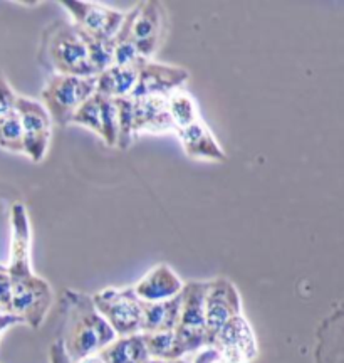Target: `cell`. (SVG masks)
<instances>
[{
	"mask_svg": "<svg viewBox=\"0 0 344 363\" xmlns=\"http://www.w3.org/2000/svg\"><path fill=\"white\" fill-rule=\"evenodd\" d=\"M62 313L64 337L61 342L72 363L99 353L116 338V333L99 315L89 294L66 289L62 293Z\"/></svg>",
	"mask_w": 344,
	"mask_h": 363,
	"instance_id": "cell-1",
	"label": "cell"
},
{
	"mask_svg": "<svg viewBox=\"0 0 344 363\" xmlns=\"http://www.w3.org/2000/svg\"><path fill=\"white\" fill-rule=\"evenodd\" d=\"M38 61L51 74L96 76L91 65L88 35L71 21H54L44 29Z\"/></svg>",
	"mask_w": 344,
	"mask_h": 363,
	"instance_id": "cell-2",
	"label": "cell"
},
{
	"mask_svg": "<svg viewBox=\"0 0 344 363\" xmlns=\"http://www.w3.org/2000/svg\"><path fill=\"white\" fill-rule=\"evenodd\" d=\"M168 29V12L165 4L156 0L139 2L125 13L120 33L116 34L115 44H131L137 52L147 61H151L160 49Z\"/></svg>",
	"mask_w": 344,
	"mask_h": 363,
	"instance_id": "cell-3",
	"label": "cell"
},
{
	"mask_svg": "<svg viewBox=\"0 0 344 363\" xmlns=\"http://www.w3.org/2000/svg\"><path fill=\"white\" fill-rule=\"evenodd\" d=\"M96 93V76H49L44 86L42 104L59 128L71 125L72 116L86 99Z\"/></svg>",
	"mask_w": 344,
	"mask_h": 363,
	"instance_id": "cell-4",
	"label": "cell"
},
{
	"mask_svg": "<svg viewBox=\"0 0 344 363\" xmlns=\"http://www.w3.org/2000/svg\"><path fill=\"white\" fill-rule=\"evenodd\" d=\"M93 303L116 337L142 333L143 301L134 294L133 286L128 288H106L94 294Z\"/></svg>",
	"mask_w": 344,
	"mask_h": 363,
	"instance_id": "cell-5",
	"label": "cell"
},
{
	"mask_svg": "<svg viewBox=\"0 0 344 363\" xmlns=\"http://www.w3.org/2000/svg\"><path fill=\"white\" fill-rule=\"evenodd\" d=\"M208 281H190L182 289V310L173 333L183 355L205 348V296Z\"/></svg>",
	"mask_w": 344,
	"mask_h": 363,
	"instance_id": "cell-6",
	"label": "cell"
},
{
	"mask_svg": "<svg viewBox=\"0 0 344 363\" xmlns=\"http://www.w3.org/2000/svg\"><path fill=\"white\" fill-rule=\"evenodd\" d=\"M11 313L19 316L22 323L38 330L46 321L52 305V288L46 279L34 274L11 279Z\"/></svg>",
	"mask_w": 344,
	"mask_h": 363,
	"instance_id": "cell-7",
	"label": "cell"
},
{
	"mask_svg": "<svg viewBox=\"0 0 344 363\" xmlns=\"http://www.w3.org/2000/svg\"><path fill=\"white\" fill-rule=\"evenodd\" d=\"M13 110L21 121L24 155L29 157L30 162L40 163L47 155L49 143L52 138L51 116L38 99L19 96V94L16 98Z\"/></svg>",
	"mask_w": 344,
	"mask_h": 363,
	"instance_id": "cell-8",
	"label": "cell"
},
{
	"mask_svg": "<svg viewBox=\"0 0 344 363\" xmlns=\"http://www.w3.org/2000/svg\"><path fill=\"white\" fill-rule=\"evenodd\" d=\"M59 4L69 12L72 24L84 34L99 40H115L125 21L123 12L98 2L61 0Z\"/></svg>",
	"mask_w": 344,
	"mask_h": 363,
	"instance_id": "cell-9",
	"label": "cell"
},
{
	"mask_svg": "<svg viewBox=\"0 0 344 363\" xmlns=\"http://www.w3.org/2000/svg\"><path fill=\"white\" fill-rule=\"evenodd\" d=\"M242 315V299L237 286L227 278L208 281L205 296V348L235 316Z\"/></svg>",
	"mask_w": 344,
	"mask_h": 363,
	"instance_id": "cell-10",
	"label": "cell"
},
{
	"mask_svg": "<svg viewBox=\"0 0 344 363\" xmlns=\"http://www.w3.org/2000/svg\"><path fill=\"white\" fill-rule=\"evenodd\" d=\"M190 79V71L180 66L163 65L156 61H147L138 69V78L130 98L161 96L168 98L175 91L182 89V86Z\"/></svg>",
	"mask_w": 344,
	"mask_h": 363,
	"instance_id": "cell-11",
	"label": "cell"
},
{
	"mask_svg": "<svg viewBox=\"0 0 344 363\" xmlns=\"http://www.w3.org/2000/svg\"><path fill=\"white\" fill-rule=\"evenodd\" d=\"M71 125H79L91 130L108 147H116L117 116L115 99L94 93L78 108Z\"/></svg>",
	"mask_w": 344,
	"mask_h": 363,
	"instance_id": "cell-12",
	"label": "cell"
},
{
	"mask_svg": "<svg viewBox=\"0 0 344 363\" xmlns=\"http://www.w3.org/2000/svg\"><path fill=\"white\" fill-rule=\"evenodd\" d=\"M11 257H8L7 271L11 279L25 278L34 274L33 261H30V220L24 203L16 202L11 208Z\"/></svg>",
	"mask_w": 344,
	"mask_h": 363,
	"instance_id": "cell-13",
	"label": "cell"
},
{
	"mask_svg": "<svg viewBox=\"0 0 344 363\" xmlns=\"http://www.w3.org/2000/svg\"><path fill=\"white\" fill-rule=\"evenodd\" d=\"M212 348L224 353V355L237 358L246 363H251L259 355L257 340L252 326L248 325L246 316L239 315L232 318L227 325L215 335L210 343Z\"/></svg>",
	"mask_w": 344,
	"mask_h": 363,
	"instance_id": "cell-14",
	"label": "cell"
},
{
	"mask_svg": "<svg viewBox=\"0 0 344 363\" xmlns=\"http://www.w3.org/2000/svg\"><path fill=\"white\" fill-rule=\"evenodd\" d=\"M134 294L144 303L165 301L182 293L183 281L168 264L151 267L137 284L133 286Z\"/></svg>",
	"mask_w": 344,
	"mask_h": 363,
	"instance_id": "cell-15",
	"label": "cell"
},
{
	"mask_svg": "<svg viewBox=\"0 0 344 363\" xmlns=\"http://www.w3.org/2000/svg\"><path fill=\"white\" fill-rule=\"evenodd\" d=\"M343 308L336 306L316 331L314 363H344Z\"/></svg>",
	"mask_w": 344,
	"mask_h": 363,
	"instance_id": "cell-16",
	"label": "cell"
},
{
	"mask_svg": "<svg viewBox=\"0 0 344 363\" xmlns=\"http://www.w3.org/2000/svg\"><path fill=\"white\" fill-rule=\"evenodd\" d=\"M178 136L180 143L187 153L188 158L192 160H207V162H225L224 148L217 142V138L208 130V126L203 123L202 118L195 123L185 126L182 130L175 131Z\"/></svg>",
	"mask_w": 344,
	"mask_h": 363,
	"instance_id": "cell-17",
	"label": "cell"
},
{
	"mask_svg": "<svg viewBox=\"0 0 344 363\" xmlns=\"http://www.w3.org/2000/svg\"><path fill=\"white\" fill-rule=\"evenodd\" d=\"M133 99V98H131ZM133 118L134 133H151L161 135L175 131L173 121L168 113L166 98L147 96L133 99Z\"/></svg>",
	"mask_w": 344,
	"mask_h": 363,
	"instance_id": "cell-18",
	"label": "cell"
},
{
	"mask_svg": "<svg viewBox=\"0 0 344 363\" xmlns=\"http://www.w3.org/2000/svg\"><path fill=\"white\" fill-rule=\"evenodd\" d=\"M180 310H182V293L175 298L165 299V301H143L142 333H161V331L175 330L178 323Z\"/></svg>",
	"mask_w": 344,
	"mask_h": 363,
	"instance_id": "cell-19",
	"label": "cell"
},
{
	"mask_svg": "<svg viewBox=\"0 0 344 363\" xmlns=\"http://www.w3.org/2000/svg\"><path fill=\"white\" fill-rule=\"evenodd\" d=\"M138 78V69L111 65L96 76V93L111 99L130 96Z\"/></svg>",
	"mask_w": 344,
	"mask_h": 363,
	"instance_id": "cell-20",
	"label": "cell"
},
{
	"mask_svg": "<svg viewBox=\"0 0 344 363\" xmlns=\"http://www.w3.org/2000/svg\"><path fill=\"white\" fill-rule=\"evenodd\" d=\"M99 357L104 363H144L149 360L142 333L116 337L99 352Z\"/></svg>",
	"mask_w": 344,
	"mask_h": 363,
	"instance_id": "cell-21",
	"label": "cell"
},
{
	"mask_svg": "<svg viewBox=\"0 0 344 363\" xmlns=\"http://www.w3.org/2000/svg\"><path fill=\"white\" fill-rule=\"evenodd\" d=\"M166 103H168V113L171 121H173L175 131L200 120V113H198L195 99L190 96L187 91H175L173 94L166 98Z\"/></svg>",
	"mask_w": 344,
	"mask_h": 363,
	"instance_id": "cell-22",
	"label": "cell"
},
{
	"mask_svg": "<svg viewBox=\"0 0 344 363\" xmlns=\"http://www.w3.org/2000/svg\"><path fill=\"white\" fill-rule=\"evenodd\" d=\"M144 347L153 360H178L185 355L176 343L173 330L161 333H142Z\"/></svg>",
	"mask_w": 344,
	"mask_h": 363,
	"instance_id": "cell-23",
	"label": "cell"
},
{
	"mask_svg": "<svg viewBox=\"0 0 344 363\" xmlns=\"http://www.w3.org/2000/svg\"><path fill=\"white\" fill-rule=\"evenodd\" d=\"M116 116H117V140L116 148L128 150L134 142V118H133V99L130 96L115 98Z\"/></svg>",
	"mask_w": 344,
	"mask_h": 363,
	"instance_id": "cell-24",
	"label": "cell"
},
{
	"mask_svg": "<svg viewBox=\"0 0 344 363\" xmlns=\"http://www.w3.org/2000/svg\"><path fill=\"white\" fill-rule=\"evenodd\" d=\"M0 148L6 150V152L22 153L24 155L21 121L16 110L0 115Z\"/></svg>",
	"mask_w": 344,
	"mask_h": 363,
	"instance_id": "cell-25",
	"label": "cell"
},
{
	"mask_svg": "<svg viewBox=\"0 0 344 363\" xmlns=\"http://www.w3.org/2000/svg\"><path fill=\"white\" fill-rule=\"evenodd\" d=\"M17 94L13 93L11 83L7 81L6 72L0 69V115L13 110Z\"/></svg>",
	"mask_w": 344,
	"mask_h": 363,
	"instance_id": "cell-26",
	"label": "cell"
},
{
	"mask_svg": "<svg viewBox=\"0 0 344 363\" xmlns=\"http://www.w3.org/2000/svg\"><path fill=\"white\" fill-rule=\"evenodd\" d=\"M11 296H12L11 274H8L7 266L0 264V311L11 313Z\"/></svg>",
	"mask_w": 344,
	"mask_h": 363,
	"instance_id": "cell-27",
	"label": "cell"
},
{
	"mask_svg": "<svg viewBox=\"0 0 344 363\" xmlns=\"http://www.w3.org/2000/svg\"><path fill=\"white\" fill-rule=\"evenodd\" d=\"M193 363H246L242 360H237V358H232V357H227L224 355V353L215 350V348L212 347H207V348H202V352L198 353L195 360Z\"/></svg>",
	"mask_w": 344,
	"mask_h": 363,
	"instance_id": "cell-28",
	"label": "cell"
},
{
	"mask_svg": "<svg viewBox=\"0 0 344 363\" xmlns=\"http://www.w3.org/2000/svg\"><path fill=\"white\" fill-rule=\"evenodd\" d=\"M49 360H51V363H72L71 358L67 357L64 347H62L61 340H57V342H54L51 345V350H49Z\"/></svg>",
	"mask_w": 344,
	"mask_h": 363,
	"instance_id": "cell-29",
	"label": "cell"
},
{
	"mask_svg": "<svg viewBox=\"0 0 344 363\" xmlns=\"http://www.w3.org/2000/svg\"><path fill=\"white\" fill-rule=\"evenodd\" d=\"M16 325H22V320L19 316L12 315V313L0 311V335H2L6 330L11 328V326H16Z\"/></svg>",
	"mask_w": 344,
	"mask_h": 363,
	"instance_id": "cell-30",
	"label": "cell"
},
{
	"mask_svg": "<svg viewBox=\"0 0 344 363\" xmlns=\"http://www.w3.org/2000/svg\"><path fill=\"white\" fill-rule=\"evenodd\" d=\"M76 363H104V362H103V358L99 357V353H94V355L81 358V360H78Z\"/></svg>",
	"mask_w": 344,
	"mask_h": 363,
	"instance_id": "cell-31",
	"label": "cell"
},
{
	"mask_svg": "<svg viewBox=\"0 0 344 363\" xmlns=\"http://www.w3.org/2000/svg\"><path fill=\"white\" fill-rule=\"evenodd\" d=\"M144 363H190V362L183 360V358H178V360H153V358H149V360Z\"/></svg>",
	"mask_w": 344,
	"mask_h": 363,
	"instance_id": "cell-32",
	"label": "cell"
}]
</instances>
